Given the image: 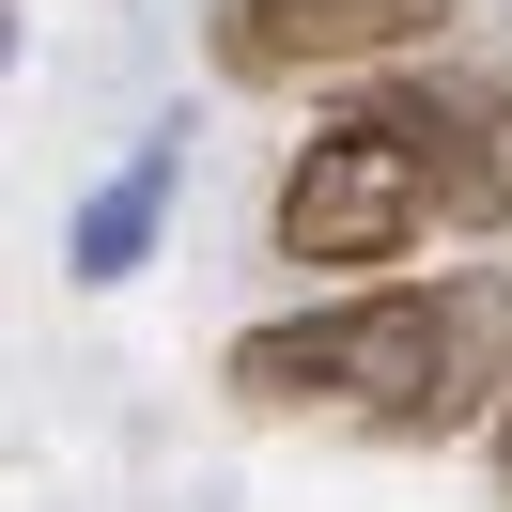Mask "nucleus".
Here are the masks:
<instances>
[{
    "instance_id": "obj_4",
    "label": "nucleus",
    "mask_w": 512,
    "mask_h": 512,
    "mask_svg": "<svg viewBox=\"0 0 512 512\" xmlns=\"http://www.w3.org/2000/svg\"><path fill=\"white\" fill-rule=\"evenodd\" d=\"M171 187H187V140H140V156L109 171L94 202H78V233H63V264H78V280H125V264L156 249V218H171Z\"/></svg>"
},
{
    "instance_id": "obj_5",
    "label": "nucleus",
    "mask_w": 512,
    "mask_h": 512,
    "mask_svg": "<svg viewBox=\"0 0 512 512\" xmlns=\"http://www.w3.org/2000/svg\"><path fill=\"white\" fill-rule=\"evenodd\" d=\"M481 450H497V497H512V404H497V435H481Z\"/></svg>"
},
{
    "instance_id": "obj_1",
    "label": "nucleus",
    "mask_w": 512,
    "mask_h": 512,
    "mask_svg": "<svg viewBox=\"0 0 512 512\" xmlns=\"http://www.w3.org/2000/svg\"><path fill=\"white\" fill-rule=\"evenodd\" d=\"M218 388H233V404H264V419H342V435H388V450L497 435V404H512V264L357 280V295H326V311L233 326Z\"/></svg>"
},
{
    "instance_id": "obj_2",
    "label": "nucleus",
    "mask_w": 512,
    "mask_h": 512,
    "mask_svg": "<svg viewBox=\"0 0 512 512\" xmlns=\"http://www.w3.org/2000/svg\"><path fill=\"white\" fill-rule=\"evenodd\" d=\"M512 218V125L466 109L450 78H404V94H357L342 125H311L280 156V264H404L419 233H497Z\"/></svg>"
},
{
    "instance_id": "obj_3",
    "label": "nucleus",
    "mask_w": 512,
    "mask_h": 512,
    "mask_svg": "<svg viewBox=\"0 0 512 512\" xmlns=\"http://www.w3.org/2000/svg\"><path fill=\"white\" fill-rule=\"evenodd\" d=\"M450 32V0H218V78L295 94V78H373Z\"/></svg>"
}]
</instances>
